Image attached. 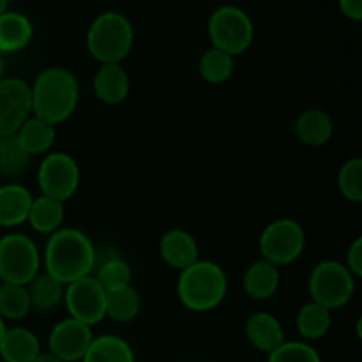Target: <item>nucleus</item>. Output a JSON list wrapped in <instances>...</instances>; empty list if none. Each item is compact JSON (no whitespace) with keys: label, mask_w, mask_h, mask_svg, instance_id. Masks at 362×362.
Wrapping results in <instances>:
<instances>
[{"label":"nucleus","mask_w":362,"mask_h":362,"mask_svg":"<svg viewBox=\"0 0 362 362\" xmlns=\"http://www.w3.org/2000/svg\"><path fill=\"white\" fill-rule=\"evenodd\" d=\"M64 304L71 318L88 327H95L106 318V292L92 274L66 286Z\"/></svg>","instance_id":"obj_10"},{"label":"nucleus","mask_w":362,"mask_h":362,"mask_svg":"<svg viewBox=\"0 0 362 362\" xmlns=\"http://www.w3.org/2000/svg\"><path fill=\"white\" fill-rule=\"evenodd\" d=\"M159 257L168 267L180 272L200 260V247L189 232L173 228L163 233L159 240Z\"/></svg>","instance_id":"obj_13"},{"label":"nucleus","mask_w":362,"mask_h":362,"mask_svg":"<svg viewBox=\"0 0 362 362\" xmlns=\"http://www.w3.org/2000/svg\"><path fill=\"white\" fill-rule=\"evenodd\" d=\"M41 352V341L27 327H7L0 339V357L4 362H32Z\"/></svg>","instance_id":"obj_19"},{"label":"nucleus","mask_w":362,"mask_h":362,"mask_svg":"<svg viewBox=\"0 0 362 362\" xmlns=\"http://www.w3.org/2000/svg\"><path fill=\"white\" fill-rule=\"evenodd\" d=\"M34 197L25 186L7 182L0 186V228H16L27 223Z\"/></svg>","instance_id":"obj_17"},{"label":"nucleus","mask_w":362,"mask_h":362,"mask_svg":"<svg viewBox=\"0 0 362 362\" xmlns=\"http://www.w3.org/2000/svg\"><path fill=\"white\" fill-rule=\"evenodd\" d=\"M41 267V251L30 237L13 232L0 239V283L27 286Z\"/></svg>","instance_id":"obj_6"},{"label":"nucleus","mask_w":362,"mask_h":362,"mask_svg":"<svg viewBox=\"0 0 362 362\" xmlns=\"http://www.w3.org/2000/svg\"><path fill=\"white\" fill-rule=\"evenodd\" d=\"M6 329H7L6 320H4V318L0 317V339H2V336H4V332H6Z\"/></svg>","instance_id":"obj_38"},{"label":"nucleus","mask_w":362,"mask_h":362,"mask_svg":"<svg viewBox=\"0 0 362 362\" xmlns=\"http://www.w3.org/2000/svg\"><path fill=\"white\" fill-rule=\"evenodd\" d=\"M87 49L99 64H122L134 45V28L129 18L106 11L94 18L87 30Z\"/></svg>","instance_id":"obj_4"},{"label":"nucleus","mask_w":362,"mask_h":362,"mask_svg":"<svg viewBox=\"0 0 362 362\" xmlns=\"http://www.w3.org/2000/svg\"><path fill=\"white\" fill-rule=\"evenodd\" d=\"M94 271L95 272L92 276L106 293L129 286L131 281H133V271H131L129 264L120 257L108 258L99 267H95Z\"/></svg>","instance_id":"obj_29"},{"label":"nucleus","mask_w":362,"mask_h":362,"mask_svg":"<svg viewBox=\"0 0 362 362\" xmlns=\"http://www.w3.org/2000/svg\"><path fill=\"white\" fill-rule=\"evenodd\" d=\"M30 115V83L23 78H4L0 81V138L16 134Z\"/></svg>","instance_id":"obj_11"},{"label":"nucleus","mask_w":362,"mask_h":362,"mask_svg":"<svg viewBox=\"0 0 362 362\" xmlns=\"http://www.w3.org/2000/svg\"><path fill=\"white\" fill-rule=\"evenodd\" d=\"M81 362H136L129 343L115 334L94 336Z\"/></svg>","instance_id":"obj_24"},{"label":"nucleus","mask_w":362,"mask_h":362,"mask_svg":"<svg viewBox=\"0 0 362 362\" xmlns=\"http://www.w3.org/2000/svg\"><path fill=\"white\" fill-rule=\"evenodd\" d=\"M244 332H246L250 345L267 356L286 341L283 324L267 311H257V313L250 315L246 325H244Z\"/></svg>","instance_id":"obj_15"},{"label":"nucleus","mask_w":362,"mask_h":362,"mask_svg":"<svg viewBox=\"0 0 362 362\" xmlns=\"http://www.w3.org/2000/svg\"><path fill=\"white\" fill-rule=\"evenodd\" d=\"M308 290L313 303L331 311L341 310L356 293V278L341 262L324 260L311 271Z\"/></svg>","instance_id":"obj_7"},{"label":"nucleus","mask_w":362,"mask_h":362,"mask_svg":"<svg viewBox=\"0 0 362 362\" xmlns=\"http://www.w3.org/2000/svg\"><path fill=\"white\" fill-rule=\"evenodd\" d=\"M332 325V311L327 308L320 306V304L310 303L304 304L299 310L296 317V327L297 332L300 334L303 341H317L322 339Z\"/></svg>","instance_id":"obj_23"},{"label":"nucleus","mask_w":362,"mask_h":362,"mask_svg":"<svg viewBox=\"0 0 362 362\" xmlns=\"http://www.w3.org/2000/svg\"><path fill=\"white\" fill-rule=\"evenodd\" d=\"M30 156L21 148L16 136L0 138V175L6 179H16L27 172Z\"/></svg>","instance_id":"obj_30"},{"label":"nucleus","mask_w":362,"mask_h":362,"mask_svg":"<svg viewBox=\"0 0 362 362\" xmlns=\"http://www.w3.org/2000/svg\"><path fill=\"white\" fill-rule=\"evenodd\" d=\"M94 339L92 327L67 317L57 322L48 336V352L62 362H81Z\"/></svg>","instance_id":"obj_12"},{"label":"nucleus","mask_w":362,"mask_h":362,"mask_svg":"<svg viewBox=\"0 0 362 362\" xmlns=\"http://www.w3.org/2000/svg\"><path fill=\"white\" fill-rule=\"evenodd\" d=\"M32 115L52 126L71 119L80 103V83L66 67H46L30 83Z\"/></svg>","instance_id":"obj_2"},{"label":"nucleus","mask_w":362,"mask_h":362,"mask_svg":"<svg viewBox=\"0 0 362 362\" xmlns=\"http://www.w3.org/2000/svg\"><path fill=\"white\" fill-rule=\"evenodd\" d=\"M345 267L352 272L356 279L362 276V237H356L346 250Z\"/></svg>","instance_id":"obj_33"},{"label":"nucleus","mask_w":362,"mask_h":362,"mask_svg":"<svg viewBox=\"0 0 362 362\" xmlns=\"http://www.w3.org/2000/svg\"><path fill=\"white\" fill-rule=\"evenodd\" d=\"M6 78V60H4V55H0V81Z\"/></svg>","instance_id":"obj_36"},{"label":"nucleus","mask_w":362,"mask_h":362,"mask_svg":"<svg viewBox=\"0 0 362 362\" xmlns=\"http://www.w3.org/2000/svg\"><path fill=\"white\" fill-rule=\"evenodd\" d=\"M64 219H66V209L64 202L53 200L48 197H34L28 211L27 223L32 226V230L41 235H52L64 228Z\"/></svg>","instance_id":"obj_22"},{"label":"nucleus","mask_w":362,"mask_h":362,"mask_svg":"<svg viewBox=\"0 0 362 362\" xmlns=\"http://www.w3.org/2000/svg\"><path fill=\"white\" fill-rule=\"evenodd\" d=\"M281 283V272L276 265L257 260L244 271L243 290L250 299L269 300L276 296Z\"/></svg>","instance_id":"obj_18"},{"label":"nucleus","mask_w":362,"mask_h":362,"mask_svg":"<svg viewBox=\"0 0 362 362\" xmlns=\"http://www.w3.org/2000/svg\"><path fill=\"white\" fill-rule=\"evenodd\" d=\"M262 260L285 267L303 257L306 250V232L296 219L279 218L269 223L258 239Z\"/></svg>","instance_id":"obj_8"},{"label":"nucleus","mask_w":362,"mask_h":362,"mask_svg":"<svg viewBox=\"0 0 362 362\" xmlns=\"http://www.w3.org/2000/svg\"><path fill=\"white\" fill-rule=\"evenodd\" d=\"M267 362H322L320 352L308 341H285L269 354Z\"/></svg>","instance_id":"obj_32"},{"label":"nucleus","mask_w":362,"mask_h":362,"mask_svg":"<svg viewBox=\"0 0 362 362\" xmlns=\"http://www.w3.org/2000/svg\"><path fill=\"white\" fill-rule=\"evenodd\" d=\"M32 311L27 286L0 283V317L4 320H23Z\"/></svg>","instance_id":"obj_28"},{"label":"nucleus","mask_w":362,"mask_h":362,"mask_svg":"<svg viewBox=\"0 0 362 362\" xmlns=\"http://www.w3.org/2000/svg\"><path fill=\"white\" fill-rule=\"evenodd\" d=\"M141 299L133 285L106 293V317L119 324H129L140 315Z\"/></svg>","instance_id":"obj_27"},{"label":"nucleus","mask_w":362,"mask_h":362,"mask_svg":"<svg viewBox=\"0 0 362 362\" xmlns=\"http://www.w3.org/2000/svg\"><path fill=\"white\" fill-rule=\"evenodd\" d=\"M228 293V276L225 269L211 260H198L179 272L177 297L186 310L209 313L221 306Z\"/></svg>","instance_id":"obj_3"},{"label":"nucleus","mask_w":362,"mask_h":362,"mask_svg":"<svg viewBox=\"0 0 362 362\" xmlns=\"http://www.w3.org/2000/svg\"><path fill=\"white\" fill-rule=\"evenodd\" d=\"M338 187L343 198L352 204L362 202V159L352 158L341 165L338 172Z\"/></svg>","instance_id":"obj_31"},{"label":"nucleus","mask_w":362,"mask_h":362,"mask_svg":"<svg viewBox=\"0 0 362 362\" xmlns=\"http://www.w3.org/2000/svg\"><path fill=\"white\" fill-rule=\"evenodd\" d=\"M9 11V0H0V16Z\"/></svg>","instance_id":"obj_37"},{"label":"nucleus","mask_w":362,"mask_h":362,"mask_svg":"<svg viewBox=\"0 0 362 362\" xmlns=\"http://www.w3.org/2000/svg\"><path fill=\"white\" fill-rule=\"evenodd\" d=\"M233 71H235V57L212 46L205 49L198 60V73L202 80L211 85L226 83L233 76Z\"/></svg>","instance_id":"obj_26"},{"label":"nucleus","mask_w":362,"mask_h":362,"mask_svg":"<svg viewBox=\"0 0 362 362\" xmlns=\"http://www.w3.org/2000/svg\"><path fill=\"white\" fill-rule=\"evenodd\" d=\"M34 39V25L18 11L0 16V55H11L27 48Z\"/></svg>","instance_id":"obj_20"},{"label":"nucleus","mask_w":362,"mask_h":362,"mask_svg":"<svg viewBox=\"0 0 362 362\" xmlns=\"http://www.w3.org/2000/svg\"><path fill=\"white\" fill-rule=\"evenodd\" d=\"M94 94L103 105L117 106L129 95L131 80L122 64H99L92 80Z\"/></svg>","instance_id":"obj_14"},{"label":"nucleus","mask_w":362,"mask_h":362,"mask_svg":"<svg viewBox=\"0 0 362 362\" xmlns=\"http://www.w3.org/2000/svg\"><path fill=\"white\" fill-rule=\"evenodd\" d=\"M37 184L42 197L66 204L80 187V166L66 152H48L37 168Z\"/></svg>","instance_id":"obj_9"},{"label":"nucleus","mask_w":362,"mask_h":362,"mask_svg":"<svg viewBox=\"0 0 362 362\" xmlns=\"http://www.w3.org/2000/svg\"><path fill=\"white\" fill-rule=\"evenodd\" d=\"M28 297H30L32 310L52 311L64 303L66 285L57 281L46 272H39L34 279L27 285Z\"/></svg>","instance_id":"obj_25"},{"label":"nucleus","mask_w":362,"mask_h":362,"mask_svg":"<svg viewBox=\"0 0 362 362\" xmlns=\"http://www.w3.org/2000/svg\"><path fill=\"white\" fill-rule=\"evenodd\" d=\"M343 16L352 21L362 20V0H338Z\"/></svg>","instance_id":"obj_34"},{"label":"nucleus","mask_w":362,"mask_h":362,"mask_svg":"<svg viewBox=\"0 0 362 362\" xmlns=\"http://www.w3.org/2000/svg\"><path fill=\"white\" fill-rule=\"evenodd\" d=\"M41 260L46 274L67 286L69 283L94 274L98 255L87 233L64 226L48 237Z\"/></svg>","instance_id":"obj_1"},{"label":"nucleus","mask_w":362,"mask_h":362,"mask_svg":"<svg viewBox=\"0 0 362 362\" xmlns=\"http://www.w3.org/2000/svg\"><path fill=\"white\" fill-rule=\"evenodd\" d=\"M32 362H62V361H60L59 357L53 356L52 352H48V350H46V352H41V354H39V356L35 357V359L32 361Z\"/></svg>","instance_id":"obj_35"},{"label":"nucleus","mask_w":362,"mask_h":362,"mask_svg":"<svg viewBox=\"0 0 362 362\" xmlns=\"http://www.w3.org/2000/svg\"><path fill=\"white\" fill-rule=\"evenodd\" d=\"M212 48L228 55H243L251 48L255 39V25L250 14L237 6H221L211 14L207 23Z\"/></svg>","instance_id":"obj_5"},{"label":"nucleus","mask_w":362,"mask_h":362,"mask_svg":"<svg viewBox=\"0 0 362 362\" xmlns=\"http://www.w3.org/2000/svg\"><path fill=\"white\" fill-rule=\"evenodd\" d=\"M14 136H16L21 148H23L30 158H34V156H46L52 151L57 138V129L55 126H52V124L46 122V120L39 119V117L35 115H30L23 124H21V127L16 131Z\"/></svg>","instance_id":"obj_21"},{"label":"nucleus","mask_w":362,"mask_h":362,"mask_svg":"<svg viewBox=\"0 0 362 362\" xmlns=\"http://www.w3.org/2000/svg\"><path fill=\"white\" fill-rule=\"evenodd\" d=\"M297 140L308 147H324L332 140L334 120L325 110L310 108L300 113L293 124Z\"/></svg>","instance_id":"obj_16"}]
</instances>
